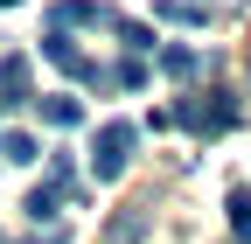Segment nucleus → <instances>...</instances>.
Instances as JSON below:
<instances>
[{
    "label": "nucleus",
    "mask_w": 251,
    "mask_h": 244,
    "mask_svg": "<svg viewBox=\"0 0 251 244\" xmlns=\"http://www.w3.org/2000/svg\"><path fill=\"white\" fill-rule=\"evenodd\" d=\"M35 154H42V146L28 140V133H0V161H7V168H28Z\"/></svg>",
    "instance_id": "8"
},
{
    "label": "nucleus",
    "mask_w": 251,
    "mask_h": 244,
    "mask_svg": "<svg viewBox=\"0 0 251 244\" xmlns=\"http://www.w3.org/2000/svg\"><path fill=\"white\" fill-rule=\"evenodd\" d=\"M35 98V63L28 56H0V105H28Z\"/></svg>",
    "instance_id": "3"
},
{
    "label": "nucleus",
    "mask_w": 251,
    "mask_h": 244,
    "mask_svg": "<svg viewBox=\"0 0 251 244\" xmlns=\"http://www.w3.org/2000/svg\"><path fill=\"white\" fill-rule=\"evenodd\" d=\"M175 119H181V126L188 133H224V126H237V98H230V91H202V98H181L175 105Z\"/></svg>",
    "instance_id": "2"
},
{
    "label": "nucleus",
    "mask_w": 251,
    "mask_h": 244,
    "mask_svg": "<svg viewBox=\"0 0 251 244\" xmlns=\"http://www.w3.org/2000/svg\"><path fill=\"white\" fill-rule=\"evenodd\" d=\"M112 35H119V49H126V56H153V28H147V21H126V14H119Z\"/></svg>",
    "instance_id": "6"
},
{
    "label": "nucleus",
    "mask_w": 251,
    "mask_h": 244,
    "mask_svg": "<svg viewBox=\"0 0 251 244\" xmlns=\"http://www.w3.org/2000/svg\"><path fill=\"white\" fill-rule=\"evenodd\" d=\"M161 21H202L196 0H161Z\"/></svg>",
    "instance_id": "12"
},
{
    "label": "nucleus",
    "mask_w": 251,
    "mask_h": 244,
    "mask_svg": "<svg viewBox=\"0 0 251 244\" xmlns=\"http://www.w3.org/2000/svg\"><path fill=\"white\" fill-rule=\"evenodd\" d=\"M0 7H14V0H0Z\"/></svg>",
    "instance_id": "14"
},
{
    "label": "nucleus",
    "mask_w": 251,
    "mask_h": 244,
    "mask_svg": "<svg viewBox=\"0 0 251 244\" xmlns=\"http://www.w3.org/2000/svg\"><path fill=\"white\" fill-rule=\"evenodd\" d=\"M133 154H140V126L133 119H105V126L91 133V174L98 181H119L133 168Z\"/></svg>",
    "instance_id": "1"
},
{
    "label": "nucleus",
    "mask_w": 251,
    "mask_h": 244,
    "mask_svg": "<svg viewBox=\"0 0 251 244\" xmlns=\"http://www.w3.org/2000/svg\"><path fill=\"white\" fill-rule=\"evenodd\" d=\"M21 217H28V223H56V217H63V189H56V181H42V189H28Z\"/></svg>",
    "instance_id": "4"
},
{
    "label": "nucleus",
    "mask_w": 251,
    "mask_h": 244,
    "mask_svg": "<svg viewBox=\"0 0 251 244\" xmlns=\"http://www.w3.org/2000/svg\"><path fill=\"white\" fill-rule=\"evenodd\" d=\"M126 91H147V56H119V70H112Z\"/></svg>",
    "instance_id": "10"
},
{
    "label": "nucleus",
    "mask_w": 251,
    "mask_h": 244,
    "mask_svg": "<svg viewBox=\"0 0 251 244\" xmlns=\"http://www.w3.org/2000/svg\"><path fill=\"white\" fill-rule=\"evenodd\" d=\"M35 112L49 119V126H70V133L84 126V98H70V91H56V98H35Z\"/></svg>",
    "instance_id": "5"
},
{
    "label": "nucleus",
    "mask_w": 251,
    "mask_h": 244,
    "mask_svg": "<svg viewBox=\"0 0 251 244\" xmlns=\"http://www.w3.org/2000/svg\"><path fill=\"white\" fill-rule=\"evenodd\" d=\"M230 237L251 244V189H230Z\"/></svg>",
    "instance_id": "9"
},
{
    "label": "nucleus",
    "mask_w": 251,
    "mask_h": 244,
    "mask_svg": "<svg viewBox=\"0 0 251 244\" xmlns=\"http://www.w3.org/2000/svg\"><path fill=\"white\" fill-rule=\"evenodd\" d=\"M147 237V217H112V244H140Z\"/></svg>",
    "instance_id": "11"
},
{
    "label": "nucleus",
    "mask_w": 251,
    "mask_h": 244,
    "mask_svg": "<svg viewBox=\"0 0 251 244\" xmlns=\"http://www.w3.org/2000/svg\"><path fill=\"white\" fill-rule=\"evenodd\" d=\"M161 70H168L175 84H188V77H196V70H202V56H196V49H181V42H175V49H161Z\"/></svg>",
    "instance_id": "7"
},
{
    "label": "nucleus",
    "mask_w": 251,
    "mask_h": 244,
    "mask_svg": "<svg viewBox=\"0 0 251 244\" xmlns=\"http://www.w3.org/2000/svg\"><path fill=\"white\" fill-rule=\"evenodd\" d=\"M28 244H70V230H63V223H49V230H35V237H28Z\"/></svg>",
    "instance_id": "13"
}]
</instances>
